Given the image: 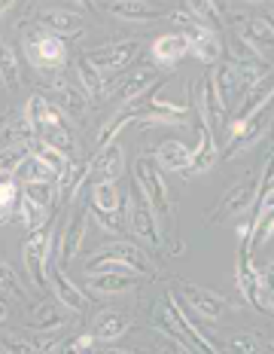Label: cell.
I'll list each match as a JSON object with an SVG mask.
<instances>
[{
    "mask_svg": "<svg viewBox=\"0 0 274 354\" xmlns=\"http://www.w3.org/2000/svg\"><path fill=\"white\" fill-rule=\"evenodd\" d=\"M25 120L31 125L34 138H40V144H49L55 147L58 153L70 156L77 150V141L70 135V125L64 120L61 107H55L52 101H46L43 95H31L25 104Z\"/></svg>",
    "mask_w": 274,
    "mask_h": 354,
    "instance_id": "cell-1",
    "label": "cell"
},
{
    "mask_svg": "<svg viewBox=\"0 0 274 354\" xmlns=\"http://www.w3.org/2000/svg\"><path fill=\"white\" fill-rule=\"evenodd\" d=\"M155 324H171V327L177 330V336L186 342V348H198L202 354H223L219 345L207 336L204 327H195V324H192L189 312L180 306V299H177L174 293H168L165 302H162L159 315H155ZM174 330H168V333H174Z\"/></svg>",
    "mask_w": 274,
    "mask_h": 354,
    "instance_id": "cell-2",
    "label": "cell"
},
{
    "mask_svg": "<svg viewBox=\"0 0 274 354\" xmlns=\"http://www.w3.org/2000/svg\"><path fill=\"white\" fill-rule=\"evenodd\" d=\"M135 187L140 189V196L150 202V208L155 214L159 223H171L174 214H171V198H168V187L162 180V174L155 171V165L150 159H135Z\"/></svg>",
    "mask_w": 274,
    "mask_h": 354,
    "instance_id": "cell-3",
    "label": "cell"
},
{
    "mask_svg": "<svg viewBox=\"0 0 274 354\" xmlns=\"http://www.w3.org/2000/svg\"><path fill=\"white\" fill-rule=\"evenodd\" d=\"M49 254H52V226H40L37 232H31L21 245V263L25 272L31 278V284L37 290H46V269H49Z\"/></svg>",
    "mask_w": 274,
    "mask_h": 354,
    "instance_id": "cell-4",
    "label": "cell"
},
{
    "mask_svg": "<svg viewBox=\"0 0 274 354\" xmlns=\"http://www.w3.org/2000/svg\"><path fill=\"white\" fill-rule=\"evenodd\" d=\"M128 226L144 245H150V248L162 245V226L155 220L150 202L140 196L137 187H131V193H128Z\"/></svg>",
    "mask_w": 274,
    "mask_h": 354,
    "instance_id": "cell-5",
    "label": "cell"
},
{
    "mask_svg": "<svg viewBox=\"0 0 274 354\" xmlns=\"http://www.w3.org/2000/svg\"><path fill=\"white\" fill-rule=\"evenodd\" d=\"M265 129H268V107L259 110L256 116H250V120H232V125H228V141H226V150L223 156L232 159L238 156V153H244L247 147H253L259 138L265 135Z\"/></svg>",
    "mask_w": 274,
    "mask_h": 354,
    "instance_id": "cell-6",
    "label": "cell"
},
{
    "mask_svg": "<svg viewBox=\"0 0 274 354\" xmlns=\"http://www.w3.org/2000/svg\"><path fill=\"white\" fill-rule=\"evenodd\" d=\"M28 58H31L34 68L40 71H55L61 68L64 62H68V43L61 40V37L55 34H34L31 40H28Z\"/></svg>",
    "mask_w": 274,
    "mask_h": 354,
    "instance_id": "cell-7",
    "label": "cell"
},
{
    "mask_svg": "<svg viewBox=\"0 0 274 354\" xmlns=\"http://www.w3.org/2000/svg\"><path fill=\"white\" fill-rule=\"evenodd\" d=\"M46 281L52 284V290H55V299L61 302V306L68 308V312H86V308H88L86 290H83V287H77V281H70L68 272H64L55 260H49Z\"/></svg>",
    "mask_w": 274,
    "mask_h": 354,
    "instance_id": "cell-8",
    "label": "cell"
},
{
    "mask_svg": "<svg viewBox=\"0 0 274 354\" xmlns=\"http://www.w3.org/2000/svg\"><path fill=\"white\" fill-rule=\"evenodd\" d=\"M140 53V43L137 40H125V43H104V46L92 49L86 58L95 64L101 73L107 71H122L135 62V55Z\"/></svg>",
    "mask_w": 274,
    "mask_h": 354,
    "instance_id": "cell-9",
    "label": "cell"
},
{
    "mask_svg": "<svg viewBox=\"0 0 274 354\" xmlns=\"http://www.w3.org/2000/svg\"><path fill=\"white\" fill-rule=\"evenodd\" d=\"M235 278H238V290H241V297L247 299L250 306L262 308V293H265V287H262V272H256V269H253V263H250V248L244 245V239H241V248H238Z\"/></svg>",
    "mask_w": 274,
    "mask_h": 354,
    "instance_id": "cell-10",
    "label": "cell"
},
{
    "mask_svg": "<svg viewBox=\"0 0 274 354\" xmlns=\"http://www.w3.org/2000/svg\"><path fill=\"white\" fill-rule=\"evenodd\" d=\"M256 193H259V180H253V177H247L244 183H235L228 193L219 198L217 211L211 214V223H219V220L232 217V214H241L247 208H253L256 205Z\"/></svg>",
    "mask_w": 274,
    "mask_h": 354,
    "instance_id": "cell-11",
    "label": "cell"
},
{
    "mask_svg": "<svg viewBox=\"0 0 274 354\" xmlns=\"http://www.w3.org/2000/svg\"><path fill=\"white\" fill-rule=\"evenodd\" d=\"M77 198H73V214H70L68 226H64V232H61V254H58V266H61V269H64V263H70L73 257L79 254L83 239H86V226H88V208L79 205Z\"/></svg>",
    "mask_w": 274,
    "mask_h": 354,
    "instance_id": "cell-12",
    "label": "cell"
},
{
    "mask_svg": "<svg viewBox=\"0 0 274 354\" xmlns=\"http://www.w3.org/2000/svg\"><path fill=\"white\" fill-rule=\"evenodd\" d=\"M122 168H125V153H122V147L116 141L107 144V147H101V150L88 159V177H95V180L116 183V177L122 174Z\"/></svg>",
    "mask_w": 274,
    "mask_h": 354,
    "instance_id": "cell-13",
    "label": "cell"
},
{
    "mask_svg": "<svg viewBox=\"0 0 274 354\" xmlns=\"http://www.w3.org/2000/svg\"><path fill=\"white\" fill-rule=\"evenodd\" d=\"M92 260L122 263V266H128L131 272H137V275H146V272H153V266H150V260H146V254L137 245H128V241H113V245H107V248H98Z\"/></svg>",
    "mask_w": 274,
    "mask_h": 354,
    "instance_id": "cell-14",
    "label": "cell"
},
{
    "mask_svg": "<svg viewBox=\"0 0 274 354\" xmlns=\"http://www.w3.org/2000/svg\"><path fill=\"white\" fill-rule=\"evenodd\" d=\"M241 43L253 53L259 62H265V58L274 55V28L268 19H247V25H244L241 31Z\"/></svg>",
    "mask_w": 274,
    "mask_h": 354,
    "instance_id": "cell-15",
    "label": "cell"
},
{
    "mask_svg": "<svg viewBox=\"0 0 274 354\" xmlns=\"http://www.w3.org/2000/svg\"><path fill=\"white\" fill-rule=\"evenodd\" d=\"M219 159V147H217V135H213L211 129H207V122L198 116V147L192 150V165L189 171L192 174H204L211 171L213 165H217Z\"/></svg>",
    "mask_w": 274,
    "mask_h": 354,
    "instance_id": "cell-16",
    "label": "cell"
},
{
    "mask_svg": "<svg viewBox=\"0 0 274 354\" xmlns=\"http://www.w3.org/2000/svg\"><path fill=\"white\" fill-rule=\"evenodd\" d=\"M228 68L235 71V77H238V83L241 88H250V86H256L259 80L265 77V68H262V62L250 53L247 46L238 40L235 43V49H232V62H228Z\"/></svg>",
    "mask_w": 274,
    "mask_h": 354,
    "instance_id": "cell-17",
    "label": "cell"
},
{
    "mask_svg": "<svg viewBox=\"0 0 274 354\" xmlns=\"http://www.w3.org/2000/svg\"><path fill=\"white\" fill-rule=\"evenodd\" d=\"M153 86H159V77H155V71L153 68H140V71H131L128 77L122 80V83H116L110 92H119V98H122V107L125 104H131V101H137V98H144L146 92H150ZM107 92V95H110Z\"/></svg>",
    "mask_w": 274,
    "mask_h": 354,
    "instance_id": "cell-18",
    "label": "cell"
},
{
    "mask_svg": "<svg viewBox=\"0 0 274 354\" xmlns=\"http://www.w3.org/2000/svg\"><path fill=\"white\" fill-rule=\"evenodd\" d=\"M271 98H274V73H265L256 86L247 88V95L241 98V107H238V113H235V120H250V116H256L259 110L268 107Z\"/></svg>",
    "mask_w": 274,
    "mask_h": 354,
    "instance_id": "cell-19",
    "label": "cell"
},
{
    "mask_svg": "<svg viewBox=\"0 0 274 354\" xmlns=\"http://www.w3.org/2000/svg\"><path fill=\"white\" fill-rule=\"evenodd\" d=\"M192 40L189 34H162L153 40V58L159 64H177L183 55H189Z\"/></svg>",
    "mask_w": 274,
    "mask_h": 354,
    "instance_id": "cell-20",
    "label": "cell"
},
{
    "mask_svg": "<svg viewBox=\"0 0 274 354\" xmlns=\"http://www.w3.org/2000/svg\"><path fill=\"white\" fill-rule=\"evenodd\" d=\"M198 116L207 122L211 131H219L223 129V120H226V101L219 98L217 86H213V77L204 80V92H202V104H198Z\"/></svg>",
    "mask_w": 274,
    "mask_h": 354,
    "instance_id": "cell-21",
    "label": "cell"
},
{
    "mask_svg": "<svg viewBox=\"0 0 274 354\" xmlns=\"http://www.w3.org/2000/svg\"><path fill=\"white\" fill-rule=\"evenodd\" d=\"M183 297L189 299V306L195 312H202L204 318H219L226 308V299L217 290H207V287H195V284H183Z\"/></svg>",
    "mask_w": 274,
    "mask_h": 354,
    "instance_id": "cell-22",
    "label": "cell"
},
{
    "mask_svg": "<svg viewBox=\"0 0 274 354\" xmlns=\"http://www.w3.org/2000/svg\"><path fill=\"white\" fill-rule=\"evenodd\" d=\"M155 162L168 171H189L192 165V150L183 141H162L155 147Z\"/></svg>",
    "mask_w": 274,
    "mask_h": 354,
    "instance_id": "cell-23",
    "label": "cell"
},
{
    "mask_svg": "<svg viewBox=\"0 0 274 354\" xmlns=\"http://www.w3.org/2000/svg\"><path fill=\"white\" fill-rule=\"evenodd\" d=\"M40 25L46 28V34L68 37V34H77L79 28H83V19H79V12H70V10L55 6V10L40 12Z\"/></svg>",
    "mask_w": 274,
    "mask_h": 354,
    "instance_id": "cell-24",
    "label": "cell"
},
{
    "mask_svg": "<svg viewBox=\"0 0 274 354\" xmlns=\"http://www.w3.org/2000/svg\"><path fill=\"white\" fill-rule=\"evenodd\" d=\"M88 211H122V189L116 183L95 180L88 189Z\"/></svg>",
    "mask_w": 274,
    "mask_h": 354,
    "instance_id": "cell-25",
    "label": "cell"
},
{
    "mask_svg": "<svg viewBox=\"0 0 274 354\" xmlns=\"http://www.w3.org/2000/svg\"><path fill=\"white\" fill-rule=\"evenodd\" d=\"M128 330H131V321L125 318V315H119V312H101L98 321H95L92 336H95V342H116V339L125 336Z\"/></svg>",
    "mask_w": 274,
    "mask_h": 354,
    "instance_id": "cell-26",
    "label": "cell"
},
{
    "mask_svg": "<svg viewBox=\"0 0 274 354\" xmlns=\"http://www.w3.org/2000/svg\"><path fill=\"white\" fill-rule=\"evenodd\" d=\"M189 40H192V49H189V53L195 55L198 62L217 64L219 58H223V43H219L217 31H195V34H189Z\"/></svg>",
    "mask_w": 274,
    "mask_h": 354,
    "instance_id": "cell-27",
    "label": "cell"
},
{
    "mask_svg": "<svg viewBox=\"0 0 274 354\" xmlns=\"http://www.w3.org/2000/svg\"><path fill=\"white\" fill-rule=\"evenodd\" d=\"M34 141V131L28 125L25 113L21 116H12L0 125V150H10V147H19V144H31Z\"/></svg>",
    "mask_w": 274,
    "mask_h": 354,
    "instance_id": "cell-28",
    "label": "cell"
},
{
    "mask_svg": "<svg viewBox=\"0 0 274 354\" xmlns=\"http://www.w3.org/2000/svg\"><path fill=\"white\" fill-rule=\"evenodd\" d=\"M77 80L88 98H104V95H107V88H104L107 80H104V73L95 68L88 58H77Z\"/></svg>",
    "mask_w": 274,
    "mask_h": 354,
    "instance_id": "cell-29",
    "label": "cell"
},
{
    "mask_svg": "<svg viewBox=\"0 0 274 354\" xmlns=\"http://www.w3.org/2000/svg\"><path fill=\"white\" fill-rule=\"evenodd\" d=\"M137 284V275H119V272H107V275H88L86 287L95 293H122Z\"/></svg>",
    "mask_w": 274,
    "mask_h": 354,
    "instance_id": "cell-30",
    "label": "cell"
},
{
    "mask_svg": "<svg viewBox=\"0 0 274 354\" xmlns=\"http://www.w3.org/2000/svg\"><path fill=\"white\" fill-rule=\"evenodd\" d=\"M104 10H110L113 16L128 19V21H150L159 16L150 3H137V0H113V3H104Z\"/></svg>",
    "mask_w": 274,
    "mask_h": 354,
    "instance_id": "cell-31",
    "label": "cell"
},
{
    "mask_svg": "<svg viewBox=\"0 0 274 354\" xmlns=\"http://www.w3.org/2000/svg\"><path fill=\"white\" fill-rule=\"evenodd\" d=\"M64 324H68V308L58 302V306H52V302H40V306L34 308V327L37 330H61Z\"/></svg>",
    "mask_w": 274,
    "mask_h": 354,
    "instance_id": "cell-32",
    "label": "cell"
},
{
    "mask_svg": "<svg viewBox=\"0 0 274 354\" xmlns=\"http://www.w3.org/2000/svg\"><path fill=\"white\" fill-rule=\"evenodd\" d=\"M55 92L61 95V104H64V110H68L70 116H83V113H86L88 95L83 92V88H79V83L70 86L68 80H55Z\"/></svg>",
    "mask_w": 274,
    "mask_h": 354,
    "instance_id": "cell-33",
    "label": "cell"
},
{
    "mask_svg": "<svg viewBox=\"0 0 274 354\" xmlns=\"http://www.w3.org/2000/svg\"><path fill=\"white\" fill-rule=\"evenodd\" d=\"M19 198H21V189L16 177H0V223H6L19 211Z\"/></svg>",
    "mask_w": 274,
    "mask_h": 354,
    "instance_id": "cell-34",
    "label": "cell"
},
{
    "mask_svg": "<svg viewBox=\"0 0 274 354\" xmlns=\"http://www.w3.org/2000/svg\"><path fill=\"white\" fill-rule=\"evenodd\" d=\"M0 80H3L6 88L21 86V64L12 46H0Z\"/></svg>",
    "mask_w": 274,
    "mask_h": 354,
    "instance_id": "cell-35",
    "label": "cell"
},
{
    "mask_svg": "<svg viewBox=\"0 0 274 354\" xmlns=\"http://www.w3.org/2000/svg\"><path fill=\"white\" fill-rule=\"evenodd\" d=\"M16 177H19V183H55V174H52L49 168L34 156V153L19 165Z\"/></svg>",
    "mask_w": 274,
    "mask_h": 354,
    "instance_id": "cell-36",
    "label": "cell"
},
{
    "mask_svg": "<svg viewBox=\"0 0 274 354\" xmlns=\"http://www.w3.org/2000/svg\"><path fill=\"white\" fill-rule=\"evenodd\" d=\"M19 214H21V223H25L28 232H37L40 226H46V217H49V211L43 208V205H37L34 198H28L25 193L19 198Z\"/></svg>",
    "mask_w": 274,
    "mask_h": 354,
    "instance_id": "cell-37",
    "label": "cell"
},
{
    "mask_svg": "<svg viewBox=\"0 0 274 354\" xmlns=\"http://www.w3.org/2000/svg\"><path fill=\"white\" fill-rule=\"evenodd\" d=\"M211 77H213V86H217L219 98H223L226 104H228V101L235 98V95H241V92H244V88H241V83H238V77H235V71L228 68V64H219V68L213 71Z\"/></svg>",
    "mask_w": 274,
    "mask_h": 354,
    "instance_id": "cell-38",
    "label": "cell"
},
{
    "mask_svg": "<svg viewBox=\"0 0 274 354\" xmlns=\"http://www.w3.org/2000/svg\"><path fill=\"white\" fill-rule=\"evenodd\" d=\"M31 144H19V147H10V150H0V177H16L19 165L31 156Z\"/></svg>",
    "mask_w": 274,
    "mask_h": 354,
    "instance_id": "cell-39",
    "label": "cell"
},
{
    "mask_svg": "<svg viewBox=\"0 0 274 354\" xmlns=\"http://www.w3.org/2000/svg\"><path fill=\"white\" fill-rule=\"evenodd\" d=\"M34 156L40 159L43 165H46L49 171H52V174H55V180L64 174V168L70 165V159L64 156V153H58L55 147H49V144H37V147H34Z\"/></svg>",
    "mask_w": 274,
    "mask_h": 354,
    "instance_id": "cell-40",
    "label": "cell"
},
{
    "mask_svg": "<svg viewBox=\"0 0 274 354\" xmlns=\"http://www.w3.org/2000/svg\"><path fill=\"white\" fill-rule=\"evenodd\" d=\"M25 196L34 198L37 205H43V208L49 211L58 198V187L55 183H25Z\"/></svg>",
    "mask_w": 274,
    "mask_h": 354,
    "instance_id": "cell-41",
    "label": "cell"
},
{
    "mask_svg": "<svg viewBox=\"0 0 274 354\" xmlns=\"http://www.w3.org/2000/svg\"><path fill=\"white\" fill-rule=\"evenodd\" d=\"M125 211H88V217H95V223L101 226L104 232H125Z\"/></svg>",
    "mask_w": 274,
    "mask_h": 354,
    "instance_id": "cell-42",
    "label": "cell"
},
{
    "mask_svg": "<svg viewBox=\"0 0 274 354\" xmlns=\"http://www.w3.org/2000/svg\"><path fill=\"white\" fill-rule=\"evenodd\" d=\"M0 290H3V297L25 299V287H21L16 272H12V266H6V263H0Z\"/></svg>",
    "mask_w": 274,
    "mask_h": 354,
    "instance_id": "cell-43",
    "label": "cell"
},
{
    "mask_svg": "<svg viewBox=\"0 0 274 354\" xmlns=\"http://www.w3.org/2000/svg\"><path fill=\"white\" fill-rule=\"evenodd\" d=\"M228 351L232 354H259V342H256V336H250V333H238L228 339Z\"/></svg>",
    "mask_w": 274,
    "mask_h": 354,
    "instance_id": "cell-44",
    "label": "cell"
},
{
    "mask_svg": "<svg viewBox=\"0 0 274 354\" xmlns=\"http://www.w3.org/2000/svg\"><path fill=\"white\" fill-rule=\"evenodd\" d=\"M3 348H6V354H43V351H37L28 339H19V336H6Z\"/></svg>",
    "mask_w": 274,
    "mask_h": 354,
    "instance_id": "cell-45",
    "label": "cell"
},
{
    "mask_svg": "<svg viewBox=\"0 0 274 354\" xmlns=\"http://www.w3.org/2000/svg\"><path fill=\"white\" fill-rule=\"evenodd\" d=\"M262 287H265L268 293H274V266H271V269H265V272H262Z\"/></svg>",
    "mask_w": 274,
    "mask_h": 354,
    "instance_id": "cell-46",
    "label": "cell"
},
{
    "mask_svg": "<svg viewBox=\"0 0 274 354\" xmlns=\"http://www.w3.org/2000/svg\"><path fill=\"white\" fill-rule=\"evenodd\" d=\"M262 308L265 312H274V293H268V290L262 293Z\"/></svg>",
    "mask_w": 274,
    "mask_h": 354,
    "instance_id": "cell-47",
    "label": "cell"
},
{
    "mask_svg": "<svg viewBox=\"0 0 274 354\" xmlns=\"http://www.w3.org/2000/svg\"><path fill=\"white\" fill-rule=\"evenodd\" d=\"M6 312H10V302H6V297H3V293H0V324H3Z\"/></svg>",
    "mask_w": 274,
    "mask_h": 354,
    "instance_id": "cell-48",
    "label": "cell"
},
{
    "mask_svg": "<svg viewBox=\"0 0 274 354\" xmlns=\"http://www.w3.org/2000/svg\"><path fill=\"white\" fill-rule=\"evenodd\" d=\"M159 354H180V345H168V348H162Z\"/></svg>",
    "mask_w": 274,
    "mask_h": 354,
    "instance_id": "cell-49",
    "label": "cell"
},
{
    "mask_svg": "<svg viewBox=\"0 0 274 354\" xmlns=\"http://www.w3.org/2000/svg\"><path fill=\"white\" fill-rule=\"evenodd\" d=\"M104 354H131V351H122V348H107Z\"/></svg>",
    "mask_w": 274,
    "mask_h": 354,
    "instance_id": "cell-50",
    "label": "cell"
},
{
    "mask_svg": "<svg viewBox=\"0 0 274 354\" xmlns=\"http://www.w3.org/2000/svg\"><path fill=\"white\" fill-rule=\"evenodd\" d=\"M10 6H12V3H3V0H0V16H3V12L10 10Z\"/></svg>",
    "mask_w": 274,
    "mask_h": 354,
    "instance_id": "cell-51",
    "label": "cell"
},
{
    "mask_svg": "<svg viewBox=\"0 0 274 354\" xmlns=\"http://www.w3.org/2000/svg\"><path fill=\"white\" fill-rule=\"evenodd\" d=\"M180 354H192V348H186V345H180Z\"/></svg>",
    "mask_w": 274,
    "mask_h": 354,
    "instance_id": "cell-52",
    "label": "cell"
},
{
    "mask_svg": "<svg viewBox=\"0 0 274 354\" xmlns=\"http://www.w3.org/2000/svg\"><path fill=\"white\" fill-rule=\"evenodd\" d=\"M268 232H274V220H271V223H268Z\"/></svg>",
    "mask_w": 274,
    "mask_h": 354,
    "instance_id": "cell-53",
    "label": "cell"
},
{
    "mask_svg": "<svg viewBox=\"0 0 274 354\" xmlns=\"http://www.w3.org/2000/svg\"><path fill=\"white\" fill-rule=\"evenodd\" d=\"M271 28H274V21H271Z\"/></svg>",
    "mask_w": 274,
    "mask_h": 354,
    "instance_id": "cell-54",
    "label": "cell"
}]
</instances>
